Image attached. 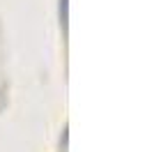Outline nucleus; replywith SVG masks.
Instances as JSON below:
<instances>
[{"instance_id":"f257e3e1","label":"nucleus","mask_w":154,"mask_h":152,"mask_svg":"<svg viewBox=\"0 0 154 152\" xmlns=\"http://www.w3.org/2000/svg\"><path fill=\"white\" fill-rule=\"evenodd\" d=\"M60 19L62 25H67V0H60Z\"/></svg>"}]
</instances>
